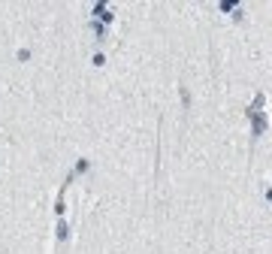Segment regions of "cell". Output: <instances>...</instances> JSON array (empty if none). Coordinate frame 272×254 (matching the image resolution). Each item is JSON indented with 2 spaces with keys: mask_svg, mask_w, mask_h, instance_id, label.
Instances as JSON below:
<instances>
[{
  "mask_svg": "<svg viewBox=\"0 0 272 254\" xmlns=\"http://www.w3.org/2000/svg\"><path fill=\"white\" fill-rule=\"evenodd\" d=\"M91 30H94L97 40H106V27H103V24H97V21H94V24H91Z\"/></svg>",
  "mask_w": 272,
  "mask_h": 254,
  "instance_id": "1",
  "label": "cell"
},
{
  "mask_svg": "<svg viewBox=\"0 0 272 254\" xmlns=\"http://www.w3.org/2000/svg\"><path fill=\"white\" fill-rule=\"evenodd\" d=\"M67 233H70V230H67V224H64V221H61V224H58V239H61V242H64V239H67Z\"/></svg>",
  "mask_w": 272,
  "mask_h": 254,
  "instance_id": "2",
  "label": "cell"
},
{
  "mask_svg": "<svg viewBox=\"0 0 272 254\" xmlns=\"http://www.w3.org/2000/svg\"><path fill=\"white\" fill-rule=\"evenodd\" d=\"M233 9H236V3H233V0H224V3H221V12H233Z\"/></svg>",
  "mask_w": 272,
  "mask_h": 254,
  "instance_id": "3",
  "label": "cell"
},
{
  "mask_svg": "<svg viewBox=\"0 0 272 254\" xmlns=\"http://www.w3.org/2000/svg\"><path fill=\"white\" fill-rule=\"evenodd\" d=\"M76 172H88V161H79V164H76Z\"/></svg>",
  "mask_w": 272,
  "mask_h": 254,
  "instance_id": "4",
  "label": "cell"
}]
</instances>
